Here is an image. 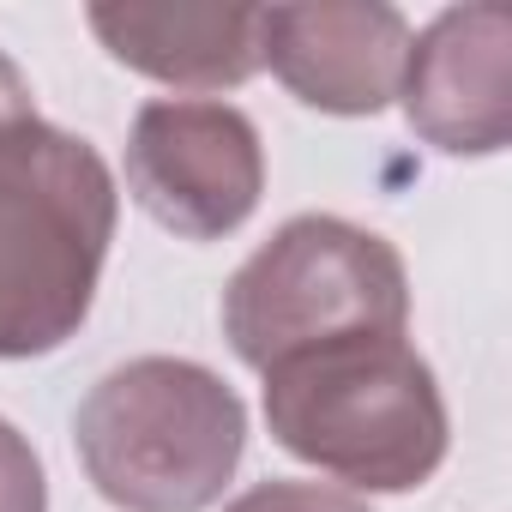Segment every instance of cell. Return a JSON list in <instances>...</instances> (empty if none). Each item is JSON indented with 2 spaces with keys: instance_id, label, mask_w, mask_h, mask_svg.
<instances>
[{
  "instance_id": "obj_1",
  "label": "cell",
  "mask_w": 512,
  "mask_h": 512,
  "mask_svg": "<svg viewBox=\"0 0 512 512\" xmlns=\"http://www.w3.org/2000/svg\"><path fill=\"white\" fill-rule=\"evenodd\" d=\"M121 193L91 139L31 115L0 133V362H31L91 320Z\"/></svg>"
},
{
  "instance_id": "obj_2",
  "label": "cell",
  "mask_w": 512,
  "mask_h": 512,
  "mask_svg": "<svg viewBox=\"0 0 512 512\" xmlns=\"http://www.w3.org/2000/svg\"><path fill=\"white\" fill-rule=\"evenodd\" d=\"M260 380L272 440L350 482V494H410L446 464V398L410 338L314 344L272 362Z\"/></svg>"
},
{
  "instance_id": "obj_3",
  "label": "cell",
  "mask_w": 512,
  "mask_h": 512,
  "mask_svg": "<svg viewBox=\"0 0 512 512\" xmlns=\"http://www.w3.org/2000/svg\"><path fill=\"white\" fill-rule=\"evenodd\" d=\"M247 446V410L223 374L187 356H133L73 410V452L121 512H205Z\"/></svg>"
},
{
  "instance_id": "obj_4",
  "label": "cell",
  "mask_w": 512,
  "mask_h": 512,
  "mask_svg": "<svg viewBox=\"0 0 512 512\" xmlns=\"http://www.w3.org/2000/svg\"><path fill=\"white\" fill-rule=\"evenodd\" d=\"M410 272L398 247L350 217L302 211L272 229L223 284V338L266 374L272 362L338 338H404Z\"/></svg>"
},
{
  "instance_id": "obj_5",
  "label": "cell",
  "mask_w": 512,
  "mask_h": 512,
  "mask_svg": "<svg viewBox=\"0 0 512 512\" xmlns=\"http://www.w3.org/2000/svg\"><path fill=\"white\" fill-rule=\"evenodd\" d=\"M127 187L181 241L235 235L266 193V151L223 97H151L127 133Z\"/></svg>"
},
{
  "instance_id": "obj_6",
  "label": "cell",
  "mask_w": 512,
  "mask_h": 512,
  "mask_svg": "<svg viewBox=\"0 0 512 512\" xmlns=\"http://www.w3.org/2000/svg\"><path fill=\"white\" fill-rule=\"evenodd\" d=\"M404 121L446 157H494L512 133V19L506 7H446L410 37L398 79Z\"/></svg>"
},
{
  "instance_id": "obj_7",
  "label": "cell",
  "mask_w": 512,
  "mask_h": 512,
  "mask_svg": "<svg viewBox=\"0 0 512 512\" xmlns=\"http://www.w3.org/2000/svg\"><path fill=\"white\" fill-rule=\"evenodd\" d=\"M410 19L386 0L260 7V67L320 115H380L398 97Z\"/></svg>"
},
{
  "instance_id": "obj_8",
  "label": "cell",
  "mask_w": 512,
  "mask_h": 512,
  "mask_svg": "<svg viewBox=\"0 0 512 512\" xmlns=\"http://www.w3.org/2000/svg\"><path fill=\"white\" fill-rule=\"evenodd\" d=\"M91 37L175 91H235L260 73V7H91Z\"/></svg>"
},
{
  "instance_id": "obj_9",
  "label": "cell",
  "mask_w": 512,
  "mask_h": 512,
  "mask_svg": "<svg viewBox=\"0 0 512 512\" xmlns=\"http://www.w3.org/2000/svg\"><path fill=\"white\" fill-rule=\"evenodd\" d=\"M223 512H374V506L332 482H253Z\"/></svg>"
},
{
  "instance_id": "obj_10",
  "label": "cell",
  "mask_w": 512,
  "mask_h": 512,
  "mask_svg": "<svg viewBox=\"0 0 512 512\" xmlns=\"http://www.w3.org/2000/svg\"><path fill=\"white\" fill-rule=\"evenodd\" d=\"M0 512H49L43 458L7 416H0Z\"/></svg>"
},
{
  "instance_id": "obj_11",
  "label": "cell",
  "mask_w": 512,
  "mask_h": 512,
  "mask_svg": "<svg viewBox=\"0 0 512 512\" xmlns=\"http://www.w3.org/2000/svg\"><path fill=\"white\" fill-rule=\"evenodd\" d=\"M37 115V103H31V79L19 73V61L0 49V133L7 127H19V121H31Z\"/></svg>"
}]
</instances>
